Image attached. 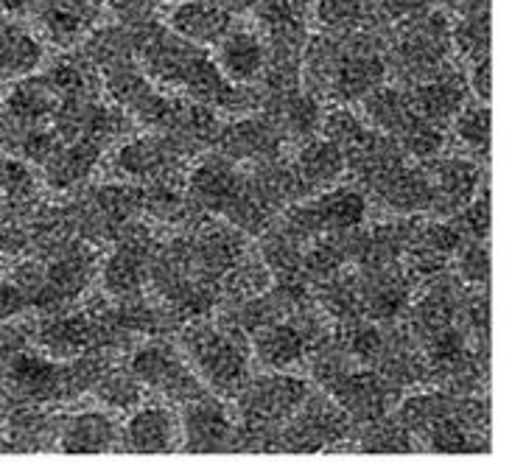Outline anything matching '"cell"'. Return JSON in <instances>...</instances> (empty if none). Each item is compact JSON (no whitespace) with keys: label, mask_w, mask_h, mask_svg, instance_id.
Masks as SVG:
<instances>
[{"label":"cell","mask_w":512,"mask_h":473,"mask_svg":"<svg viewBox=\"0 0 512 473\" xmlns=\"http://www.w3.org/2000/svg\"><path fill=\"white\" fill-rule=\"evenodd\" d=\"M132 31L140 68L160 90L230 115L261 110V93L227 82L205 48L182 40L171 28L154 26L152 20L132 26Z\"/></svg>","instance_id":"1"},{"label":"cell","mask_w":512,"mask_h":473,"mask_svg":"<svg viewBox=\"0 0 512 473\" xmlns=\"http://www.w3.org/2000/svg\"><path fill=\"white\" fill-rule=\"evenodd\" d=\"M177 348L213 395L233 401L252 376L250 336L222 320L202 317L177 331Z\"/></svg>","instance_id":"2"},{"label":"cell","mask_w":512,"mask_h":473,"mask_svg":"<svg viewBox=\"0 0 512 473\" xmlns=\"http://www.w3.org/2000/svg\"><path fill=\"white\" fill-rule=\"evenodd\" d=\"M98 79H101V93L110 98L112 104H118L138 129L157 132L168 124L177 96L160 90L143 73L138 56H124V59L101 65Z\"/></svg>","instance_id":"3"},{"label":"cell","mask_w":512,"mask_h":473,"mask_svg":"<svg viewBox=\"0 0 512 473\" xmlns=\"http://www.w3.org/2000/svg\"><path fill=\"white\" fill-rule=\"evenodd\" d=\"M126 367L143 384V390L168 404L182 406L208 392V387L194 373V367L182 356V350L174 342H168V336H149V342L135 345L129 350Z\"/></svg>","instance_id":"4"},{"label":"cell","mask_w":512,"mask_h":473,"mask_svg":"<svg viewBox=\"0 0 512 473\" xmlns=\"http://www.w3.org/2000/svg\"><path fill=\"white\" fill-rule=\"evenodd\" d=\"M311 392L303 376H291L286 370H266L247 378L236 398V420L255 426L261 432L277 434L280 426L300 409Z\"/></svg>","instance_id":"5"},{"label":"cell","mask_w":512,"mask_h":473,"mask_svg":"<svg viewBox=\"0 0 512 473\" xmlns=\"http://www.w3.org/2000/svg\"><path fill=\"white\" fill-rule=\"evenodd\" d=\"M353 423L328 392L311 390L300 409L277 432V454H319L336 451L350 440Z\"/></svg>","instance_id":"6"},{"label":"cell","mask_w":512,"mask_h":473,"mask_svg":"<svg viewBox=\"0 0 512 473\" xmlns=\"http://www.w3.org/2000/svg\"><path fill=\"white\" fill-rule=\"evenodd\" d=\"M157 233L149 219L129 222L112 241V250L98 264V283L101 292L110 300H129L146 294V278H149V261H152Z\"/></svg>","instance_id":"7"},{"label":"cell","mask_w":512,"mask_h":473,"mask_svg":"<svg viewBox=\"0 0 512 473\" xmlns=\"http://www.w3.org/2000/svg\"><path fill=\"white\" fill-rule=\"evenodd\" d=\"M322 392H328L342 406L353 429L392 415V409L403 398L401 387H395L373 367H359V364H350L347 370H342Z\"/></svg>","instance_id":"8"},{"label":"cell","mask_w":512,"mask_h":473,"mask_svg":"<svg viewBox=\"0 0 512 473\" xmlns=\"http://www.w3.org/2000/svg\"><path fill=\"white\" fill-rule=\"evenodd\" d=\"M482 163L462 152L434 154L423 160V174L429 180V216L451 219L482 188Z\"/></svg>","instance_id":"9"},{"label":"cell","mask_w":512,"mask_h":473,"mask_svg":"<svg viewBox=\"0 0 512 473\" xmlns=\"http://www.w3.org/2000/svg\"><path fill=\"white\" fill-rule=\"evenodd\" d=\"M188 166L191 163H185L180 154H174L160 132H146V135L135 132L112 149L107 160V177L132 182V185H146V182L188 171Z\"/></svg>","instance_id":"10"},{"label":"cell","mask_w":512,"mask_h":473,"mask_svg":"<svg viewBox=\"0 0 512 473\" xmlns=\"http://www.w3.org/2000/svg\"><path fill=\"white\" fill-rule=\"evenodd\" d=\"M244 185H247V168L227 160L216 149H208L191 160L188 174H185V191H188L191 205L199 213L219 216V219L236 202Z\"/></svg>","instance_id":"11"},{"label":"cell","mask_w":512,"mask_h":473,"mask_svg":"<svg viewBox=\"0 0 512 473\" xmlns=\"http://www.w3.org/2000/svg\"><path fill=\"white\" fill-rule=\"evenodd\" d=\"M286 135L269 112H244L222 121L213 149L222 152L227 160L238 166H255L263 160H272L286 154Z\"/></svg>","instance_id":"12"},{"label":"cell","mask_w":512,"mask_h":473,"mask_svg":"<svg viewBox=\"0 0 512 473\" xmlns=\"http://www.w3.org/2000/svg\"><path fill=\"white\" fill-rule=\"evenodd\" d=\"M236 418L224 398L202 392L199 398L182 404V454H230Z\"/></svg>","instance_id":"13"},{"label":"cell","mask_w":512,"mask_h":473,"mask_svg":"<svg viewBox=\"0 0 512 473\" xmlns=\"http://www.w3.org/2000/svg\"><path fill=\"white\" fill-rule=\"evenodd\" d=\"M356 283H359L364 320L381 322V325L401 320L403 311L417 292V286L406 275L401 261L381 266H359Z\"/></svg>","instance_id":"14"},{"label":"cell","mask_w":512,"mask_h":473,"mask_svg":"<svg viewBox=\"0 0 512 473\" xmlns=\"http://www.w3.org/2000/svg\"><path fill=\"white\" fill-rule=\"evenodd\" d=\"M180 412L171 404H140L121 423L118 454H180Z\"/></svg>","instance_id":"15"},{"label":"cell","mask_w":512,"mask_h":473,"mask_svg":"<svg viewBox=\"0 0 512 473\" xmlns=\"http://www.w3.org/2000/svg\"><path fill=\"white\" fill-rule=\"evenodd\" d=\"M219 129H222L219 110H213L208 104H199V101H191V98H177L168 124L163 129H157V132L166 138L174 154H180L185 163H191L202 152L213 149Z\"/></svg>","instance_id":"16"},{"label":"cell","mask_w":512,"mask_h":473,"mask_svg":"<svg viewBox=\"0 0 512 473\" xmlns=\"http://www.w3.org/2000/svg\"><path fill=\"white\" fill-rule=\"evenodd\" d=\"M3 378L9 395L23 398L31 404H62V381H59V362L45 356L42 350L26 348L9 362H3Z\"/></svg>","instance_id":"17"},{"label":"cell","mask_w":512,"mask_h":473,"mask_svg":"<svg viewBox=\"0 0 512 473\" xmlns=\"http://www.w3.org/2000/svg\"><path fill=\"white\" fill-rule=\"evenodd\" d=\"M121 420L110 409H84L59 418L56 451L62 454H118Z\"/></svg>","instance_id":"18"},{"label":"cell","mask_w":512,"mask_h":473,"mask_svg":"<svg viewBox=\"0 0 512 473\" xmlns=\"http://www.w3.org/2000/svg\"><path fill=\"white\" fill-rule=\"evenodd\" d=\"M93 320L87 317L84 308H62L42 314V320L34 322V348L42 350L56 362L73 359L84 350L93 348Z\"/></svg>","instance_id":"19"},{"label":"cell","mask_w":512,"mask_h":473,"mask_svg":"<svg viewBox=\"0 0 512 473\" xmlns=\"http://www.w3.org/2000/svg\"><path fill=\"white\" fill-rule=\"evenodd\" d=\"M107 149L96 140H62L40 166V180L54 194H70L96 174Z\"/></svg>","instance_id":"20"},{"label":"cell","mask_w":512,"mask_h":473,"mask_svg":"<svg viewBox=\"0 0 512 473\" xmlns=\"http://www.w3.org/2000/svg\"><path fill=\"white\" fill-rule=\"evenodd\" d=\"M468 79L457 68H445L443 73L431 76L426 82L409 84L406 96L412 104V112L426 118L431 124L448 129L454 115L468 104Z\"/></svg>","instance_id":"21"},{"label":"cell","mask_w":512,"mask_h":473,"mask_svg":"<svg viewBox=\"0 0 512 473\" xmlns=\"http://www.w3.org/2000/svg\"><path fill=\"white\" fill-rule=\"evenodd\" d=\"M213 62L222 70L227 82L250 87L252 82L261 79L266 68V42L255 28L230 26L222 40L216 42Z\"/></svg>","instance_id":"22"},{"label":"cell","mask_w":512,"mask_h":473,"mask_svg":"<svg viewBox=\"0 0 512 473\" xmlns=\"http://www.w3.org/2000/svg\"><path fill=\"white\" fill-rule=\"evenodd\" d=\"M367 199H373L378 208L389 210L395 216L426 213L429 210V180L423 174V166H412L409 160L395 166L387 177H381L367 191Z\"/></svg>","instance_id":"23"},{"label":"cell","mask_w":512,"mask_h":473,"mask_svg":"<svg viewBox=\"0 0 512 473\" xmlns=\"http://www.w3.org/2000/svg\"><path fill=\"white\" fill-rule=\"evenodd\" d=\"M166 26L199 48L216 45L233 26V14L219 0H180L166 14Z\"/></svg>","instance_id":"24"},{"label":"cell","mask_w":512,"mask_h":473,"mask_svg":"<svg viewBox=\"0 0 512 473\" xmlns=\"http://www.w3.org/2000/svg\"><path fill=\"white\" fill-rule=\"evenodd\" d=\"M308 202H311V210L317 216L322 236L356 230V227L367 222V213H370V199L359 185H342L339 182L333 188L311 194Z\"/></svg>","instance_id":"25"},{"label":"cell","mask_w":512,"mask_h":473,"mask_svg":"<svg viewBox=\"0 0 512 473\" xmlns=\"http://www.w3.org/2000/svg\"><path fill=\"white\" fill-rule=\"evenodd\" d=\"M252 362H258L263 370H291L305 362V339L297 331V325L289 320H275L261 325L250 334Z\"/></svg>","instance_id":"26"},{"label":"cell","mask_w":512,"mask_h":473,"mask_svg":"<svg viewBox=\"0 0 512 473\" xmlns=\"http://www.w3.org/2000/svg\"><path fill=\"white\" fill-rule=\"evenodd\" d=\"M0 104H3V118H9L14 124H51L59 107V96L45 76L31 73V76L9 82V90Z\"/></svg>","instance_id":"27"},{"label":"cell","mask_w":512,"mask_h":473,"mask_svg":"<svg viewBox=\"0 0 512 473\" xmlns=\"http://www.w3.org/2000/svg\"><path fill=\"white\" fill-rule=\"evenodd\" d=\"M291 163L297 168L305 188H308V194H319L325 188H333L347 177L345 152L328 138H322V135L300 143V149L291 157Z\"/></svg>","instance_id":"28"},{"label":"cell","mask_w":512,"mask_h":473,"mask_svg":"<svg viewBox=\"0 0 512 473\" xmlns=\"http://www.w3.org/2000/svg\"><path fill=\"white\" fill-rule=\"evenodd\" d=\"M45 62V45L26 26L0 14V82L37 73Z\"/></svg>","instance_id":"29"},{"label":"cell","mask_w":512,"mask_h":473,"mask_svg":"<svg viewBox=\"0 0 512 473\" xmlns=\"http://www.w3.org/2000/svg\"><path fill=\"white\" fill-rule=\"evenodd\" d=\"M258 255L272 275V283H294V280H303V241L291 236L283 224L275 222L269 224L258 236Z\"/></svg>","instance_id":"30"},{"label":"cell","mask_w":512,"mask_h":473,"mask_svg":"<svg viewBox=\"0 0 512 473\" xmlns=\"http://www.w3.org/2000/svg\"><path fill=\"white\" fill-rule=\"evenodd\" d=\"M311 297L325 314L328 320L339 328V325H350V322L364 320L359 297V283H356V272H336L331 278L319 280L311 286Z\"/></svg>","instance_id":"31"},{"label":"cell","mask_w":512,"mask_h":473,"mask_svg":"<svg viewBox=\"0 0 512 473\" xmlns=\"http://www.w3.org/2000/svg\"><path fill=\"white\" fill-rule=\"evenodd\" d=\"M359 104L364 124L373 126L378 132H387L392 138L415 115L412 104H409V96H406V87H392V84H378L373 93L361 98Z\"/></svg>","instance_id":"32"},{"label":"cell","mask_w":512,"mask_h":473,"mask_svg":"<svg viewBox=\"0 0 512 473\" xmlns=\"http://www.w3.org/2000/svg\"><path fill=\"white\" fill-rule=\"evenodd\" d=\"M454 138L462 146V154L473 157L476 163H490V146H493V112L487 101L465 104L451 121Z\"/></svg>","instance_id":"33"},{"label":"cell","mask_w":512,"mask_h":473,"mask_svg":"<svg viewBox=\"0 0 512 473\" xmlns=\"http://www.w3.org/2000/svg\"><path fill=\"white\" fill-rule=\"evenodd\" d=\"M272 286V275L261 261L258 250L247 247L244 255L238 258L236 264L224 272V278L219 280V306L222 303H241L250 300L255 294L266 292Z\"/></svg>","instance_id":"34"},{"label":"cell","mask_w":512,"mask_h":473,"mask_svg":"<svg viewBox=\"0 0 512 473\" xmlns=\"http://www.w3.org/2000/svg\"><path fill=\"white\" fill-rule=\"evenodd\" d=\"M90 395L96 398L104 409H110L115 415H129L132 409H138L140 404H146V390L138 378L132 376L129 367H121L115 362L107 367V373L98 378L96 387L90 390Z\"/></svg>","instance_id":"35"},{"label":"cell","mask_w":512,"mask_h":473,"mask_svg":"<svg viewBox=\"0 0 512 473\" xmlns=\"http://www.w3.org/2000/svg\"><path fill=\"white\" fill-rule=\"evenodd\" d=\"M40 174L26 160L0 154V205L3 208H31L40 199Z\"/></svg>","instance_id":"36"},{"label":"cell","mask_w":512,"mask_h":473,"mask_svg":"<svg viewBox=\"0 0 512 473\" xmlns=\"http://www.w3.org/2000/svg\"><path fill=\"white\" fill-rule=\"evenodd\" d=\"M31 12L37 14V26H40L42 37L56 48H73L93 31L79 14L65 9L59 0H40V3H34Z\"/></svg>","instance_id":"37"},{"label":"cell","mask_w":512,"mask_h":473,"mask_svg":"<svg viewBox=\"0 0 512 473\" xmlns=\"http://www.w3.org/2000/svg\"><path fill=\"white\" fill-rule=\"evenodd\" d=\"M350 437H356L353 451H359V454H412V451H420L415 437L389 415L373 420V423H364V426H359V432L350 434Z\"/></svg>","instance_id":"38"},{"label":"cell","mask_w":512,"mask_h":473,"mask_svg":"<svg viewBox=\"0 0 512 473\" xmlns=\"http://www.w3.org/2000/svg\"><path fill=\"white\" fill-rule=\"evenodd\" d=\"M317 23L325 28V34L347 37L359 34L370 23V6L367 0H317Z\"/></svg>","instance_id":"39"},{"label":"cell","mask_w":512,"mask_h":473,"mask_svg":"<svg viewBox=\"0 0 512 473\" xmlns=\"http://www.w3.org/2000/svg\"><path fill=\"white\" fill-rule=\"evenodd\" d=\"M395 140H398V146H401L409 160H420L423 163V160H429L434 154L445 152L448 135H445L443 126L431 124V121L420 118V115H412L409 124L395 135Z\"/></svg>","instance_id":"40"},{"label":"cell","mask_w":512,"mask_h":473,"mask_svg":"<svg viewBox=\"0 0 512 473\" xmlns=\"http://www.w3.org/2000/svg\"><path fill=\"white\" fill-rule=\"evenodd\" d=\"M451 42L454 51H459L468 62L490 56V12L462 14V20L451 28Z\"/></svg>","instance_id":"41"},{"label":"cell","mask_w":512,"mask_h":473,"mask_svg":"<svg viewBox=\"0 0 512 473\" xmlns=\"http://www.w3.org/2000/svg\"><path fill=\"white\" fill-rule=\"evenodd\" d=\"M451 224L457 227L462 241H487L490 238V224H493V202H490V188L482 185L479 194L462 210L451 216Z\"/></svg>","instance_id":"42"},{"label":"cell","mask_w":512,"mask_h":473,"mask_svg":"<svg viewBox=\"0 0 512 473\" xmlns=\"http://www.w3.org/2000/svg\"><path fill=\"white\" fill-rule=\"evenodd\" d=\"M367 132V124L359 112H353L347 104H331L322 112V126H319V135L336 143L342 152L350 149L356 140Z\"/></svg>","instance_id":"43"},{"label":"cell","mask_w":512,"mask_h":473,"mask_svg":"<svg viewBox=\"0 0 512 473\" xmlns=\"http://www.w3.org/2000/svg\"><path fill=\"white\" fill-rule=\"evenodd\" d=\"M457 278L465 286H490V238L487 241H462L459 250L454 252Z\"/></svg>","instance_id":"44"},{"label":"cell","mask_w":512,"mask_h":473,"mask_svg":"<svg viewBox=\"0 0 512 473\" xmlns=\"http://www.w3.org/2000/svg\"><path fill=\"white\" fill-rule=\"evenodd\" d=\"M26 348H34V325L20 317L0 322V364Z\"/></svg>","instance_id":"45"},{"label":"cell","mask_w":512,"mask_h":473,"mask_svg":"<svg viewBox=\"0 0 512 473\" xmlns=\"http://www.w3.org/2000/svg\"><path fill=\"white\" fill-rule=\"evenodd\" d=\"M426 12H429V0H378V14L395 26H406Z\"/></svg>","instance_id":"46"},{"label":"cell","mask_w":512,"mask_h":473,"mask_svg":"<svg viewBox=\"0 0 512 473\" xmlns=\"http://www.w3.org/2000/svg\"><path fill=\"white\" fill-rule=\"evenodd\" d=\"M110 9L118 14V20H124L126 26H140L149 23L152 14L160 9L163 0H107Z\"/></svg>","instance_id":"47"},{"label":"cell","mask_w":512,"mask_h":473,"mask_svg":"<svg viewBox=\"0 0 512 473\" xmlns=\"http://www.w3.org/2000/svg\"><path fill=\"white\" fill-rule=\"evenodd\" d=\"M465 79H468V90L473 96L490 104V96H493V59L482 56V59L471 62V76H465Z\"/></svg>","instance_id":"48"},{"label":"cell","mask_w":512,"mask_h":473,"mask_svg":"<svg viewBox=\"0 0 512 473\" xmlns=\"http://www.w3.org/2000/svg\"><path fill=\"white\" fill-rule=\"evenodd\" d=\"M34 3H37V0H0V14H12V17H17V14L31 12Z\"/></svg>","instance_id":"49"},{"label":"cell","mask_w":512,"mask_h":473,"mask_svg":"<svg viewBox=\"0 0 512 473\" xmlns=\"http://www.w3.org/2000/svg\"><path fill=\"white\" fill-rule=\"evenodd\" d=\"M451 6L462 14L471 12H490V0H451Z\"/></svg>","instance_id":"50"},{"label":"cell","mask_w":512,"mask_h":473,"mask_svg":"<svg viewBox=\"0 0 512 473\" xmlns=\"http://www.w3.org/2000/svg\"><path fill=\"white\" fill-rule=\"evenodd\" d=\"M224 9L230 14H241V12H250V9H255L261 0H219Z\"/></svg>","instance_id":"51"},{"label":"cell","mask_w":512,"mask_h":473,"mask_svg":"<svg viewBox=\"0 0 512 473\" xmlns=\"http://www.w3.org/2000/svg\"><path fill=\"white\" fill-rule=\"evenodd\" d=\"M6 395H9V387H6V378H3V370H0V404L6 401Z\"/></svg>","instance_id":"52"},{"label":"cell","mask_w":512,"mask_h":473,"mask_svg":"<svg viewBox=\"0 0 512 473\" xmlns=\"http://www.w3.org/2000/svg\"><path fill=\"white\" fill-rule=\"evenodd\" d=\"M0 115H3V104H0Z\"/></svg>","instance_id":"53"}]
</instances>
